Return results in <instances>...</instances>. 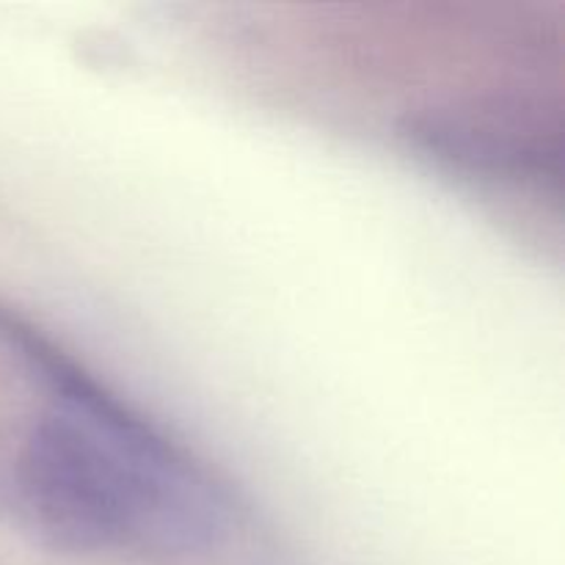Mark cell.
Listing matches in <instances>:
<instances>
[{"instance_id":"6da1fadb","label":"cell","mask_w":565,"mask_h":565,"mask_svg":"<svg viewBox=\"0 0 565 565\" xmlns=\"http://www.w3.org/2000/svg\"><path fill=\"white\" fill-rule=\"evenodd\" d=\"M0 359L25 390L0 417V519L31 544L61 555H191L230 533L218 480L3 307Z\"/></svg>"},{"instance_id":"7a4b0ae2","label":"cell","mask_w":565,"mask_h":565,"mask_svg":"<svg viewBox=\"0 0 565 565\" xmlns=\"http://www.w3.org/2000/svg\"><path fill=\"white\" fill-rule=\"evenodd\" d=\"M408 136L425 152L480 174L561 180V127L508 103H475L417 116Z\"/></svg>"}]
</instances>
